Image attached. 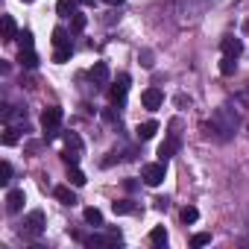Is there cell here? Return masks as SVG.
<instances>
[{
  "instance_id": "6da1fadb",
  "label": "cell",
  "mask_w": 249,
  "mask_h": 249,
  "mask_svg": "<svg viewBox=\"0 0 249 249\" xmlns=\"http://www.w3.org/2000/svg\"><path fill=\"white\" fill-rule=\"evenodd\" d=\"M62 117H65V111H62L59 106H50V108H44V114H41L44 141H53V138H59V123H62Z\"/></svg>"
},
{
  "instance_id": "7a4b0ae2",
  "label": "cell",
  "mask_w": 249,
  "mask_h": 249,
  "mask_svg": "<svg viewBox=\"0 0 249 249\" xmlns=\"http://www.w3.org/2000/svg\"><path fill=\"white\" fill-rule=\"evenodd\" d=\"M211 126H214V129H217L223 138H229V135L237 129V114H231V111L223 106V108H217V111H214V117H211Z\"/></svg>"
},
{
  "instance_id": "3957f363",
  "label": "cell",
  "mask_w": 249,
  "mask_h": 249,
  "mask_svg": "<svg viewBox=\"0 0 249 249\" xmlns=\"http://www.w3.org/2000/svg\"><path fill=\"white\" fill-rule=\"evenodd\" d=\"M44 226H47V220H44V211H30L27 217H24V223H21V237H41L44 234Z\"/></svg>"
},
{
  "instance_id": "277c9868",
  "label": "cell",
  "mask_w": 249,
  "mask_h": 249,
  "mask_svg": "<svg viewBox=\"0 0 249 249\" xmlns=\"http://www.w3.org/2000/svg\"><path fill=\"white\" fill-rule=\"evenodd\" d=\"M164 176H167V161H153V164H144L141 167V179L150 185V188H156V185H161L164 182Z\"/></svg>"
},
{
  "instance_id": "5b68a950",
  "label": "cell",
  "mask_w": 249,
  "mask_h": 249,
  "mask_svg": "<svg viewBox=\"0 0 249 249\" xmlns=\"http://www.w3.org/2000/svg\"><path fill=\"white\" fill-rule=\"evenodd\" d=\"M62 159H65L71 167H73V164H79V159H82V141H79V135H76V132H68V135H65Z\"/></svg>"
},
{
  "instance_id": "8992f818",
  "label": "cell",
  "mask_w": 249,
  "mask_h": 249,
  "mask_svg": "<svg viewBox=\"0 0 249 249\" xmlns=\"http://www.w3.org/2000/svg\"><path fill=\"white\" fill-rule=\"evenodd\" d=\"M176 129H179V120H173V123H170V132H167L164 144L159 147V159H161V161H167V159L179 150V132H176Z\"/></svg>"
},
{
  "instance_id": "52a82bcc",
  "label": "cell",
  "mask_w": 249,
  "mask_h": 249,
  "mask_svg": "<svg viewBox=\"0 0 249 249\" xmlns=\"http://www.w3.org/2000/svg\"><path fill=\"white\" fill-rule=\"evenodd\" d=\"M126 91H129V76H126V73H120V76H117V82L108 88V100H111V103H123Z\"/></svg>"
},
{
  "instance_id": "ba28073f",
  "label": "cell",
  "mask_w": 249,
  "mask_h": 249,
  "mask_svg": "<svg viewBox=\"0 0 249 249\" xmlns=\"http://www.w3.org/2000/svg\"><path fill=\"white\" fill-rule=\"evenodd\" d=\"M141 103H144V108L156 111V108H161V103H164V94H161L159 88H147V91L141 94Z\"/></svg>"
},
{
  "instance_id": "9c48e42d",
  "label": "cell",
  "mask_w": 249,
  "mask_h": 249,
  "mask_svg": "<svg viewBox=\"0 0 249 249\" xmlns=\"http://www.w3.org/2000/svg\"><path fill=\"white\" fill-rule=\"evenodd\" d=\"M220 47H223V56H231V59H237V56L243 53V41L234 38V36H226V38L220 41Z\"/></svg>"
},
{
  "instance_id": "30bf717a",
  "label": "cell",
  "mask_w": 249,
  "mask_h": 249,
  "mask_svg": "<svg viewBox=\"0 0 249 249\" xmlns=\"http://www.w3.org/2000/svg\"><path fill=\"white\" fill-rule=\"evenodd\" d=\"M24 202H27L24 191H9V194H6V211H9V214H18V211L24 208Z\"/></svg>"
},
{
  "instance_id": "8fae6325",
  "label": "cell",
  "mask_w": 249,
  "mask_h": 249,
  "mask_svg": "<svg viewBox=\"0 0 249 249\" xmlns=\"http://www.w3.org/2000/svg\"><path fill=\"white\" fill-rule=\"evenodd\" d=\"M53 196H56L62 205H76V194L71 191V185H56V188H53Z\"/></svg>"
},
{
  "instance_id": "7c38bea8",
  "label": "cell",
  "mask_w": 249,
  "mask_h": 249,
  "mask_svg": "<svg viewBox=\"0 0 249 249\" xmlns=\"http://www.w3.org/2000/svg\"><path fill=\"white\" fill-rule=\"evenodd\" d=\"M108 65L106 62H94V68H91V79L97 82V85H108Z\"/></svg>"
},
{
  "instance_id": "4fadbf2b",
  "label": "cell",
  "mask_w": 249,
  "mask_h": 249,
  "mask_svg": "<svg viewBox=\"0 0 249 249\" xmlns=\"http://www.w3.org/2000/svg\"><path fill=\"white\" fill-rule=\"evenodd\" d=\"M156 132H159V123H156V120H147V123H141V126L135 129V135H138L141 141H150Z\"/></svg>"
},
{
  "instance_id": "5bb4252c",
  "label": "cell",
  "mask_w": 249,
  "mask_h": 249,
  "mask_svg": "<svg viewBox=\"0 0 249 249\" xmlns=\"http://www.w3.org/2000/svg\"><path fill=\"white\" fill-rule=\"evenodd\" d=\"M150 243H153L156 249L167 246V229H164V226H156V229L150 231Z\"/></svg>"
},
{
  "instance_id": "9a60e30c",
  "label": "cell",
  "mask_w": 249,
  "mask_h": 249,
  "mask_svg": "<svg viewBox=\"0 0 249 249\" xmlns=\"http://www.w3.org/2000/svg\"><path fill=\"white\" fill-rule=\"evenodd\" d=\"M12 38H18L15 18H12V15H3V41H12Z\"/></svg>"
},
{
  "instance_id": "2e32d148",
  "label": "cell",
  "mask_w": 249,
  "mask_h": 249,
  "mask_svg": "<svg viewBox=\"0 0 249 249\" xmlns=\"http://www.w3.org/2000/svg\"><path fill=\"white\" fill-rule=\"evenodd\" d=\"M18 62H21V68H38V53L36 50H21V56H18Z\"/></svg>"
},
{
  "instance_id": "e0dca14e",
  "label": "cell",
  "mask_w": 249,
  "mask_h": 249,
  "mask_svg": "<svg viewBox=\"0 0 249 249\" xmlns=\"http://www.w3.org/2000/svg\"><path fill=\"white\" fill-rule=\"evenodd\" d=\"M71 56H73V44H65V47H56V53H53V62H56V65H65Z\"/></svg>"
},
{
  "instance_id": "ac0fdd59",
  "label": "cell",
  "mask_w": 249,
  "mask_h": 249,
  "mask_svg": "<svg viewBox=\"0 0 249 249\" xmlns=\"http://www.w3.org/2000/svg\"><path fill=\"white\" fill-rule=\"evenodd\" d=\"M68 182H71V185H73V188H82V185H85V182H88V179H85V173H82V170H79V167H76V164H73V167H71V170H68Z\"/></svg>"
},
{
  "instance_id": "d6986e66",
  "label": "cell",
  "mask_w": 249,
  "mask_h": 249,
  "mask_svg": "<svg viewBox=\"0 0 249 249\" xmlns=\"http://www.w3.org/2000/svg\"><path fill=\"white\" fill-rule=\"evenodd\" d=\"M82 217H85V223H91V226H103V211H100V208H94V205H91V208H85V211H82Z\"/></svg>"
},
{
  "instance_id": "ffe728a7",
  "label": "cell",
  "mask_w": 249,
  "mask_h": 249,
  "mask_svg": "<svg viewBox=\"0 0 249 249\" xmlns=\"http://www.w3.org/2000/svg\"><path fill=\"white\" fill-rule=\"evenodd\" d=\"M56 12H59L62 18H71V15L76 12V0H59V3H56Z\"/></svg>"
},
{
  "instance_id": "44dd1931",
  "label": "cell",
  "mask_w": 249,
  "mask_h": 249,
  "mask_svg": "<svg viewBox=\"0 0 249 249\" xmlns=\"http://www.w3.org/2000/svg\"><path fill=\"white\" fill-rule=\"evenodd\" d=\"M234 68H237V59L223 56V62H220V73H223V76H231V73H234Z\"/></svg>"
},
{
  "instance_id": "7402d4cb",
  "label": "cell",
  "mask_w": 249,
  "mask_h": 249,
  "mask_svg": "<svg viewBox=\"0 0 249 249\" xmlns=\"http://www.w3.org/2000/svg\"><path fill=\"white\" fill-rule=\"evenodd\" d=\"M179 217H182V223H196V220H199V211H196L194 205H185V208L179 211Z\"/></svg>"
},
{
  "instance_id": "603a6c76",
  "label": "cell",
  "mask_w": 249,
  "mask_h": 249,
  "mask_svg": "<svg viewBox=\"0 0 249 249\" xmlns=\"http://www.w3.org/2000/svg\"><path fill=\"white\" fill-rule=\"evenodd\" d=\"M85 24H88V18H85V15H79V12H73V15H71V30H73V33H82V30H85Z\"/></svg>"
},
{
  "instance_id": "cb8c5ba5",
  "label": "cell",
  "mask_w": 249,
  "mask_h": 249,
  "mask_svg": "<svg viewBox=\"0 0 249 249\" xmlns=\"http://www.w3.org/2000/svg\"><path fill=\"white\" fill-rule=\"evenodd\" d=\"M65 44H71V38H68V33L62 27H56L53 30V47H65Z\"/></svg>"
},
{
  "instance_id": "d4e9b609",
  "label": "cell",
  "mask_w": 249,
  "mask_h": 249,
  "mask_svg": "<svg viewBox=\"0 0 249 249\" xmlns=\"http://www.w3.org/2000/svg\"><path fill=\"white\" fill-rule=\"evenodd\" d=\"M111 208H114V214H132V211H135V205H132L129 199H120V202H114Z\"/></svg>"
},
{
  "instance_id": "484cf974",
  "label": "cell",
  "mask_w": 249,
  "mask_h": 249,
  "mask_svg": "<svg viewBox=\"0 0 249 249\" xmlns=\"http://www.w3.org/2000/svg\"><path fill=\"white\" fill-rule=\"evenodd\" d=\"M0 182H3V185H9V182H12V164H9V161L0 164Z\"/></svg>"
},
{
  "instance_id": "4316f807",
  "label": "cell",
  "mask_w": 249,
  "mask_h": 249,
  "mask_svg": "<svg viewBox=\"0 0 249 249\" xmlns=\"http://www.w3.org/2000/svg\"><path fill=\"white\" fill-rule=\"evenodd\" d=\"M18 41H21V50H33V33L30 30L18 33Z\"/></svg>"
},
{
  "instance_id": "83f0119b",
  "label": "cell",
  "mask_w": 249,
  "mask_h": 249,
  "mask_svg": "<svg viewBox=\"0 0 249 249\" xmlns=\"http://www.w3.org/2000/svg\"><path fill=\"white\" fill-rule=\"evenodd\" d=\"M3 144H6V147L18 144V129H15V126H6V132H3Z\"/></svg>"
},
{
  "instance_id": "f1b7e54d",
  "label": "cell",
  "mask_w": 249,
  "mask_h": 249,
  "mask_svg": "<svg viewBox=\"0 0 249 249\" xmlns=\"http://www.w3.org/2000/svg\"><path fill=\"white\" fill-rule=\"evenodd\" d=\"M208 243H211V234L208 231H199V234L191 237V246H208Z\"/></svg>"
},
{
  "instance_id": "f546056e",
  "label": "cell",
  "mask_w": 249,
  "mask_h": 249,
  "mask_svg": "<svg viewBox=\"0 0 249 249\" xmlns=\"http://www.w3.org/2000/svg\"><path fill=\"white\" fill-rule=\"evenodd\" d=\"M141 59H144V68H153V53H144Z\"/></svg>"
},
{
  "instance_id": "4dcf8cb0",
  "label": "cell",
  "mask_w": 249,
  "mask_h": 249,
  "mask_svg": "<svg viewBox=\"0 0 249 249\" xmlns=\"http://www.w3.org/2000/svg\"><path fill=\"white\" fill-rule=\"evenodd\" d=\"M103 3H108V6H117V3H123V0H103Z\"/></svg>"
},
{
  "instance_id": "1f68e13d",
  "label": "cell",
  "mask_w": 249,
  "mask_h": 249,
  "mask_svg": "<svg viewBox=\"0 0 249 249\" xmlns=\"http://www.w3.org/2000/svg\"><path fill=\"white\" fill-rule=\"evenodd\" d=\"M79 3H85V6H91V0H79Z\"/></svg>"
},
{
  "instance_id": "d6a6232c",
  "label": "cell",
  "mask_w": 249,
  "mask_h": 249,
  "mask_svg": "<svg viewBox=\"0 0 249 249\" xmlns=\"http://www.w3.org/2000/svg\"><path fill=\"white\" fill-rule=\"evenodd\" d=\"M246 33H249V21H246Z\"/></svg>"
},
{
  "instance_id": "836d02e7",
  "label": "cell",
  "mask_w": 249,
  "mask_h": 249,
  "mask_svg": "<svg viewBox=\"0 0 249 249\" xmlns=\"http://www.w3.org/2000/svg\"><path fill=\"white\" fill-rule=\"evenodd\" d=\"M24 3H33V0H24Z\"/></svg>"
}]
</instances>
